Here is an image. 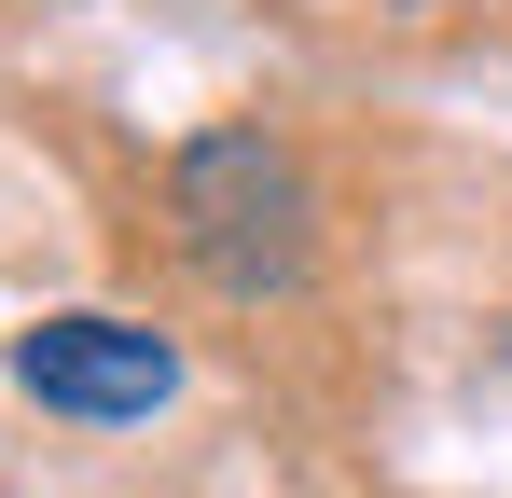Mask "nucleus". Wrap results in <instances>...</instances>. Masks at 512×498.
Here are the masks:
<instances>
[{
    "label": "nucleus",
    "mask_w": 512,
    "mask_h": 498,
    "mask_svg": "<svg viewBox=\"0 0 512 498\" xmlns=\"http://www.w3.org/2000/svg\"><path fill=\"white\" fill-rule=\"evenodd\" d=\"M180 208V263L208 277V291H236V305H263V291H291L305 263H319V208H305V166L277 153L263 125H222V139H194L167 180Z\"/></svg>",
    "instance_id": "obj_1"
},
{
    "label": "nucleus",
    "mask_w": 512,
    "mask_h": 498,
    "mask_svg": "<svg viewBox=\"0 0 512 498\" xmlns=\"http://www.w3.org/2000/svg\"><path fill=\"white\" fill-rule=\"evenodd\" d=\"M14 388L42 415H84V429H125V415L180 402V346L153 319H111V305H70V319L14 332Z\"/></svg>",
    "instance_id": "obj_2"
}]
</instances>
